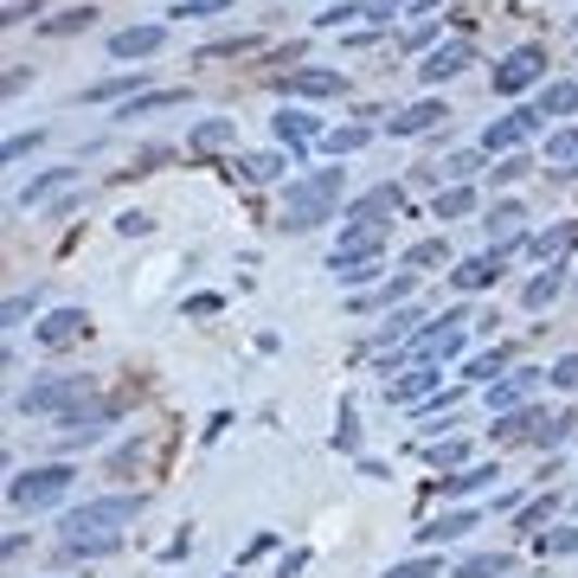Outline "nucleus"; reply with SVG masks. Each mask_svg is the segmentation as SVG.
I'll list each match as a JSON object with an SVG mask.
<instances>
[{"label": "nucleus", "mask_w": 578, "mask_h": 578, "mask_svg": "<svg viewBox=\"0 0 578 578\" xmlns=\"http://www.w3.org/2000/svg\"><path fill=\"white\" fill-rule=\"evenodd\" d=\"M148 495L123 489V495H97V502H77L59 514V546L65 560H110L123 546V520H142Z\"/></svg>", "instance_id": "1"}, {"label": "nucleus", "mask_w": 578, "mask_h": 578, "mask_svg": "<svg viewBox=\"0 0 578 578\" xmlns=\"http://www.w3.org/2000/svg\"><path fill=\"white\" fill-rule=\"evenodd\" d=\"M341 193H348V167H309L284 187V231H315L328 218H341Z\"/></svg>", "instance_id": "2"}, {"label": "nucleus", "mask_w": 578, "mask_h": 578, "mask_svg": "<svg viewBox=\"0 0 578 578\" xmlns=\"http://www.w3.org/2000/svg\"><path fill=\"white\" fill-rule=\"evenodd\" d=\"M72 489H77L72 463H39V469H20V476L7 482V502H13V514H52Z\"/></svg>", "instance_id": "3"}, {"label": "nucleus", "mask_w": 578, "mask_h": 578, "mask_svg": "<svg viewBox=\"0 0 578 578\" xmlns=\"http://www.w3.org/2000/svg\"><path fill=\"white\" fill-rule=\"evenodd\" d=\"M90 399V373H46V379H33L20 399H13V412L20 418H65Z\"/></svg>", "instance_id": "4"}, {"label": "nucleus", "mask_w": 578, "mask_h": 578, "mask_svg": "<svg viewBox=\"0 0 578 578\" xmlns=\"http://www.w3.org/2000/svg\"><path fill=\"white\" fill-rule=\"evenodd\" d=\"M386 231H392V218H361V225H341L328 271H335V264H373V257L386 251Z\"/></svg>", "instance_id": "5"}, {"label": "nucleus", "mask_w": 578, "mask_h": 578, "mask_svg": "<svg viewBox=\"0 0 578 578\" xmlns=\"http://www.w3.org/2000/svg\"><path fill=\"white\" fill-rule=\"evenodd\" d=\"M59 431H65V450H84V443H97V437L116 425V399H84L77 412H65V418H52Z\"/></svg>", "instance_id": "6"}, {"label": "nucleus", "mask_w": 578, "mask_h": 578, "mask_svg": "<svg viewBox=\"0 0 578 578\" xmlns=\"http://www.w3.org/2000/svg\"><path fill=\"white\" fill-rule=\"evenodd\" d=\"M533 84H546V52L540 46H514L502 65H495V97H520Z\"/></svg>", "instance_id": "7"}, {"label": "nucleus", "mask_w": 578, "mask_h": 578, "mask_svg": "<svg viewBox=\"0 0 578 578\" xmlns=\"http://www.w3.org/2000/svg\"><path fill=\"white\" fill-rule=\"evenodd\" d=\"M84 335H90V315H84V309H46V315L33 322V341H39L46 354H65Z\"/></svg>", "instance_id": "8"}, {"label": "nucleus", "mask_w": 578, "mask_h": 578, "mask_svg": "<svg viewBox=\"0 0 578 578\" xmlns=\"http://www.w3.org/2000/svg\"><path fill=\"white\" fill-rule=\"evenodd\" d=\"M437 386H443V366H437V361H418V366H405V373L386 386V405H392V412H418Z\"/></svg>", "instance_id": "9"}, {"label": "nucleus", "mask_w": 578, "mask_h": 578, "mask_svg": "<svg viewBox=\"0 0 578 578\" xmlns=\"http://www.w3.org/2000/svg\"><path fill=\"white\" fill-rule=\"evenodd\" d=\"M502 271H507V251H502V244H489V251H476V257H456V264H450V289L476 296V289L502 284Z\"/></svg>", "instance_id": "10"}, {"label": "nucleus", "mask_w": 578, "mask_h": 578, "mask_svg": "<svg viewBox=\"0 0 578 578\" xmlns=\"http://www.w3.org/2000/svg\"><path fill=\"white\" fill-rule=\"evenodd\" d=\"M540 379H546L540 366H507V373H502V379H495V386H489V392H482V399H489V412L502 418V412H514V405H533V392H540Z\"/></svg>", "instance_id": "11"}, {"label": "nucleus", "mask_w": 578, "mask_h": 578, "mask_svg": "<svg viewBox=\"0 0 578 578\" xmlns=\"http://www.w3.org/2000/svg\"><path fill=\"white\" fill-rule=\"evenodd\" d=\"M476 65V46L469 39H437L431 52H425V65H418V77L425 84H450L456 72H469Z\"/></svg>", "instance_id": "12"}, {"label": "nucleus", "mask_w": 578, "mask_h": 578, "mask_svg": "<svg viewBox=\"0 0 578 578\" xmlns=\"http://www.w3.org/2000/svg\"><path fill=\"white\" fill-rule=\"evenodd\" d=\"M482 167V154L476 148H450V154H437L425 167H412V180H437V187H469V174Z\"/></svg>", "instance_id": "13"}, {"label": "nucleus", "mask_w": 578, "mask_h": 578, "mask_svg": "<svg viewBox=\"0 0 578 578\" xmlns=\"http://www.w3.org/2000/svg\"><path fill=\"white\" fill-rule=\"evenodd\" d=\"M59 193H77V167H46V174H33V180L13 193V206L33 213V206H46V200H59Z\"/></svg>", "instance_id": "14"}, {"label": "nucleus", "mask_w": 578, "mask_h": 578, "mask_svg": "<svg viewBox=\"0 0 578 578\" xmlns=\"http://www.w3.org/2000/svg\"><path fill=\"white\" fill-rule=\"evenodd\" d=\"M533 123H540V110H514V116H495V123L482 129V148H489V154H520V142L533 136Z\"/></svg>", "instance_id": "15"}, {"label": "nucleus", "mask_w": 578, "mask_h": 578, "mask_svg": "<svg viewBox=\"0 0 578 578\" xmlns=\"http://www.w3.org/2000/svg\"><path fill=\"white\" fill-rule=\"evenodd\" d=\"M271 129H277V142H284V148H296V161H302L309 148L328 136V129H322L309 110H277V116H271Z\"/></svg>", "instance_id": "16"}, {"label": "nucleus", "mask_w": 578, "mask_h": 578, "mask_svg": "<svg viewBox=\"0 0 578 578\" xmlns=\"http://www.w3.org/2000/svg\"><path fill=\"white\" fill-rule=\"evenodd\" d=\"M405 206V187L399 180H379V187H366L361 200H348V218L341 225H361V218H392Z\"/></svg>", "instance_id": "17"}, {"label": "nucleus", "mask_w": 578, "mask_h": 578, "mask_svg": "<svg viewBox=\"0 0 578 578\" xmlns=\"http://www.w3.org/2000/svg\"><path fill=\"white\" fill-rule=\"evenodd\" d=\"M167 46V26H123V33H110V59H154Z\"/></svg>", "instance_id": "18"}, {"label": "nucleus", "mask_w": 578, "mask_h": 578, "mask_svg": "<svg viewBox=\"0 0 578 578\" xmlns=\"http://www.w3.org/2000/svg\"><path fill=\"white\" fill-rule=\"evenodd\" d=\"M443 116H450V110H443L437 97H418V103H405V110H399V116L386 123V136H392V142H399V136H431Z\"/></svg>", "instance_id": "19"}, {"label": "nucleus", "mask_w": 578, "mask_h": 578, "mask_svg": "<svg viewBox=\"0 0 578 578\" xmlns=\"http://www.w3.org/2000/svg\"><path fill=\"white\" fill-rule=\"evenodd\" d=\"M482 225H489V238L502 244L507 257H514V251L527 244V238H520V225H527V206H520V200H495V206H489V218H482Z\"/></svg>", "instance_id": "20"}, {"label": "nucleus", "mask_w": 578, "mask_h": 578, "mask_svg": "<svg viewBox=\"0 0 578 578\" xmlns=\"http://www.w3.org/2000/svg\"><path fill=\"white\" fill-rule=\"evenodd\" d=\"M142 90H148V65H142V72H116V77L84 84V103H136Z\"/></svg>", "instance_id": "21"}, {"label": "nucleus", "mask_w": 578, "mask_h": 578, "mask_svg": "<svg viewBox=\"0 0 578 578\" xmlns=\"http://www.w3.org/2000/svg\"><path fill=\"white\" fill-rule=\"evenodd\" d=\"M573 244H578V225H573V218H553L546 231H533V238H527V251H533L540 264H566V257H573Z\"/></svg>", "instance_id": "22"}, {"label": "nucleus", "mask_w": 578, "mask_h": 578, "mask_svg": "<svg viewBox=\"0 0 578 578\" xmlns=\"http://www.w3.org/2000/svg\"><path fill=\"white\" fill-rule=\"evenodd\" d=\"M289 97H341L348 90V77L341 72H322V65H302V72H284L277 77Z\"/></svg>", "instance_id": "23"}, {"label": "nucleus", "mask_w": 578, "mask_h": 578, "mask_svg": "<svg viewBox=\"0 0 578 578\" xmlns=\"http://www.w3.org/2000/svg\"><path fill=\"white\" fill-rule=\"evenodd\" d=\"M469 527H476V507L456 502V507H443L437 520H425V527H418V546H443V540H463Z\"/></svg>", "instance_id": "24"}, {"label": "nucleus", "mask_w": 578, "mask_h": 578, "mask_svg": "<svg viewBox=\"0 0 578 578\" xmlns=\"http://www.w3.org/2000/svg\"><path fill=\"white\" fill-rule=\"evenodd\" d=\"M546 174L553 180H578V123L546 136Z\"/></svg>", "instance_id": "25"}, {"label": "nucleus", "mask_w": 578, "mask_h": 578, "mask_svg": "<svg viewBox=\"0 0 578 578\" xmlns=\"http://www.w3.org/2000/svg\"><path fill=\"white\" fill-rule=\"evenodd\" d=\"M502 476V463H469V469H456V476H437V489L450 495V502H463V495H476V489H489Z\"/></svg>", "instance_id": "26"}, {"label": "nucleus", "mask_w": 578, "mask_h": 578, "mask_svg": "<svg viewBox=\"0 0 578 578\" xmlns=\"http://www.w3.org/2000/svg\"><path fill=\"white\" fill-rule=\"evenodd\" d=\"M560 289H566V264H546L540 277H527V289H520V302L540 315V309H553L560 302Z\"/></svg>", "instance_id": "27"}, {"label": "nucleus", "mask_w": 578, "mask_h": 578, "mask_svg": "<svg viewBox=\"0 0 578 578\" xmlns=\"http://www.w3.org/2000/svg\"><path fill=\"white\" fill-rule=\"evenodd\" d=\"M180 103H193V90L187 84H161V90H142L136 103H123V116H154V110H180Z\"/></svg>", "instance_id": "28"}, {"label": "nucleus", "mask_w": 578, "mask_h": 578, "mask_svg": "<svg viewBox=\"0 0 578 578\" xmlns=\"http://www.w3.org/2000/svg\"><path fill=\"white\" fill-rule=\"evenodd\" d=\"M238 142V123L231 116H206V123H193V154H218V148H231Z\"/></svg>", "instance_id": "29"}, {"label": "nucleus", "mask_w": 578, "mask_h": 578, "mask_svg": "<svg viewBox=\"0 0 578 578\" xmlns=\"http://www.w3.org/2000/svg\"><path fill=\"white\" fill-rule=\"evenodd\" d=\"M540 116H578V84L573 77H553V84H540V103H533Z\"/></svg>", "instance_id": "30"}, {"label": "nucleus", "mask_w": 578, "mask_h": 578, "mask_svg": "<svg viewBox=\"0 0 578 578\" xmlns=\"http://www.w3.org/2000/svg\"><path fill=\"white\" fill-rule=\"evenodd\" d=\"M502 373H507V341H502V348H482V354H469V361H463V379H469V386H495Z\"/></svg>", "instance_id": "31"}, {"label": "nucleus", "mask_w": 578, "mask_h": 578, "mask_svg": "<svg viewBox=\"0 0 578 578\" xmlns=\"http://www.w3.org/2000/svg\"><path fill=\"white\" fill-rule=\"evenodd\" d=\"M540 425H546V418H540V405H514V412H502V418H495V443H514V437H533Z\"/></svg>", "instance_id": "32"}, {"label": "nucleus", "mask_w": 578, "mask_h": 578, "mask_svg": "<svg viewBox=\"0 0 578 578\" xmlns=\"http://www.w3.org/2000/svg\"><path fill=\"white\" fill-rule=\"evenodd\" d=\"M553 507H560V495H553V489H540V495H527V507L514 514V533H546V520H553Z\"/></svg>", "instance_id": "33"}, {"label": "nucleus", "mask_w": 578, "mask_h": 578, "mask_svg": "<svg viewBox=\"0 0 578 578\" xmlns=\"http://www.w3.org/2000/svg\"><path fill=\"white\" fill-rule=\"evenodd\" d=\"M33 315H46V289H13V296H7V309H0V322H7V328H26Z\"/></svg>", "instance_id": "34"}, {"label": "nucleus", "mask_w": 578, "mask_h": 578, "mask_svg": "<svg viewBox=\"0 0 578 578\" xmlns=\"http://www.w3.org/2000/svg\"><path fill=\"white\" fill-rule=\"evenodd\" d=\"M437 264H450V238H418V244L399 257V271H437Z\"/></svg>", "instance_id": "35"}, {"label": "nucleus", "mask_w": 578, "mask_h": 578, "mask_svg": "<svg viewBox=\"0 0 578 578\" xmlns=\"http://www.w3.org/2000/svg\"><path fill=\"white\" fill-rule=\"evenodd\" d=\"M366 142H373V129H366V123H341V129H328V136H322L328 154H361Z\"/></svg>", "instance_id": "36"}, {"label": "nucleus", "mask_w": 578, "mask_h": 578, "mask_svg": "<svg viewBox=\"0 0 578 578\" xmlns=\"http://www.w3.org/2000/svg\"><path fill=\"white\" fill-rule=\"evenodd\" d=\"M425 456H431L437 469H463V463H469V443L450 431V437H431V443H425Z\"/></svg>", "instance_id": "37"}, {"label": "nucleus", "mask_w": 578, "mask_h": 578, "mask_svg": "<svg viewBox=\"0 0 578 578\" xmlns=\"http://www.w3.org/2000/svg\"><path fill=\"white\" fill-rule=\"evenodd\" d=\"M507 573H514L507 553H469V560L456 566V578H507Z\"/></svg>", "instance_id": "38"}, {"label": "nucleus", "mask_w": 578, "mask_h": 578, "mask_svg": "<svg viewBox=\"0 0 578 578\" xmlns=\"http://www.w3.org/2000/svg\"><path fill=\"white\" fill-rule=\"evenodd\" d=\"M284 167H289L284 154H244V161H238V174H244L251 187H271V180H277Z\"/></svg>", "instance_id": "39"}, {"label": "nucleus", "mask_w": 578, "mask_h": 578, "mask_svg": "<svg viewBox=\"0 0 578 578\" xmlns=\"http://www.w3.org/2000/svg\"><path fill=\"white\" fill-rule=\"evenodd\" d=\"M540 553H546V560H573L578 553V520L573 527H546V533H540Z\"/></svg>", "instance_id": "40"}, {"label": "nucleus", "mask_w": 578, "mask_h": 578, "mask_svg": "<svg viewBox=\"0 0 578 578\" xmlns=\"http://www.w3.org/2000/svg\"><path fill=\"white\" fill-rule=\"evenodd\" d=\"M431 213H437V218H463V213H476V193H469V187H443Z\"/></svg>", "instance_id": "41"}, {"label": "nucleus", "mask_w": 578, "mask_h": 578, "mask_svg": "<svg viewBox=\"0 0 578 578\" xmlns=\"http://www.w3.org/2000/svg\"><path fill=\"white\" fill-rule=\"evenodd\" d=\"M46 148V129H20V136H7V148H0V161L13 167V161H26V154H39Z\"/></svg>", "instance_id": "42"}, {"label": "nucleus", "mask_w": 578, "mask_h": 578, "mask_svg": "<svg viewBox=\"0 0 578 578\" xmlns=\"http://www.w3.org/2000/svg\"><path fill=\"white\" fill-rule=\"evenodd\" d=\"M90 20H97V13H90V7H72V13H52V20H46V26H39V33H52V39H65V33H84V26H90Z\"/></svg>", "instance_id": "43"}, {"label": "nucleus", "mask_w": 578, "mask_h": 578, "mask_svg": "<svg viewBox=\"0 0 578 578\" xmlns=\"http://www.w3.org/2000/svg\"><path fill=\"white\" fill-rule=\"evenodd\" d=\"M335 450H341V456H361V412H354V405H341V431H335Z\"/></svg>", "instance_id": "44"}, {"label": "nucleus", "mask_w": 578, "mask_h": 578, "mask_svg": "<svg viewBox=\"0 0 578 578\" xmlns=\"http://www.w3.org/2000/svg\"><path fill=\"white\" fill-rule=\"evenodd\" d=\"M573 412H560V418H546V425H540V431H533V443H540V450H560V443H566V437H573Z\"/></svg>", "instance_id": "45"}, {"label": "nucleus", "mask_w": 578, "mask_h": 578, "mask_svg": "<svg viewBox=\"0 0 578 578\" xmlns=\"http://www.w3.org/2000/svg\"><path fill=\"white\" fill-rule=\"evenodd\" d=\"M373 277H379V257H373V264H335V284L354 289V296H361V289L373 284Z\"/></svg>", "instance_id": "46"}, {"label": "nucleus", "mask_w": 578, "mask_h": 578, "mask_svg": "<svg viewBox=\"0 0 578 578\" xmlns=\"http://www.w3.org/2000/svg\"><path fill=\"white\" fill-rule=\"evenodd\" d=\"M386 578H443V560H431V553H418V560H399Z\"/></svg>", "instance_id": "47"}, {"label": "nucleus", "mask_w": 578, "mask_h": 578, "mask_svg": "<svg viewBox=\"0 0 578 578\" xmlns=\"http://www.w3.org/2000/svg\"><path fill=\"white\" fill-rule=\"evenodd\" d=\"M348 20H366V7H361V0H335L328 13H315V26H348Z\"/></svg>", "instance_id": "48"}, {"label": "nucleus", "mask_w": 578, "mask_h": 578, "mask_svg": "<svg viewBox=\"0 0 578 578\" xmlns=\"http://www.w3.org/2000/svg\"><path fill=\"white\" fill-rule=\"evenodd\" d=\"M244 52H257V39L244 33V39H218V46H206L200 59H244Z\"/></svg>", "instance_id": "49"}, {"label": "nucleus", "mask_w": 578, "mask_h": 578, "mask_svg": "<svg viewBox=\"0 0 578 578\" xmlns=\"http://www.w3.org/2000/svg\"><path fill=\"white\" fill-rule=\"evenodd\" d=\"M546 379H553L560 392H573V386H578V354H560V361L546 366Z\"/></svg>", "instance_id": "50"}, {"label": "nucleus", "mask_w": 578, "mask_h": 578, "mask_svg": "<svg viewBox=\"0 0 578 578\" xmlns=\"http://www.w3.org/2000/svg\"><path fill=\"white\" fill-rule=\"evenodd\" d=\"M431 46H437V26H431V20H418V26L399 39V52H431Z\"/></svg>", "instance_id": "51"}, {"label": "nucleus", "mask_w": 578, "mask_h": 578, "mask_svg": "<svg viewBox=\"0 0 578 578\" xmlns=\"http://www.w3.org/2000/svg\"><path fill=\"white\" fill-rule=\"evenodd\" d=\"M361 7H366V26H386V20L405 13V0H361Z\"/></svg>", "instance_id": "52"}, {"label": "nucleus", "mask_w": 578, "mask_h": 578, "mask_svg": "<svg viewBox=\"0 0 578 578\" xmlns=\"http://www.w3.org/2000/svg\"><path fill=\"white\" fill-rule=\"evenodd\" d=\"M225 7H231V0H174V13H187V20H213Z\"/></svg>", "instance_id": "53"}, {"label": "nucleus", "mask_w": 578, "mask_h": 578, "mask_svg": "<svg viewBox=\"0 0 578 578\" xmlns=\"http://www.w3.org/2000/svg\"><path fill=\"white\" fill-rule=\"evenodd\" d=\"M520 174H533V154H502V167H495V187H502V180H520Z\"/></svg>", "instance_id": "54"}, {"label": "nucleus", "mask_w": 578, "mask_h": 578, "mask_svg": "<svg viewBox=\"0 0 578 578\" xmlns=\"http://www.w3.org/2000/svg\"><path fill=\"white\" fill-rule=\"evenodd\" d=\"M136 463H142V437H129V443H123V450L110 456V469H116V476H129Z\"/></svg>", "instance_id": "55"}, {"label": "nucleus", "mask_w": 578, "mask_h": 578, "mask_svg": "<svg viewBox=\"0 0 578 578\" xmlns=\"http://www.w3.org/2000/svg\"><path fill=\"white\" fill-rule=\"evenodd\" d=\"M218 309H225V296H187V302H180L187 322H193V315H218Z\"/></svg>", "instance_id": "56"}, {"label": "nucleus", "mask_w": 578, "mask_h": 578, "mask_svg": "<svg viewBox=\"0 0 578 578\" xmlns=\"http://www.w3.org/2000/svg\"><path fill=\"white\" fill-rule=\"evenodd\" d=\"M296 573H309V553H302V546H296V553H284V560H277V578H296Z\"/></svg>", "instance_id": "57"}, {"label": "nucleus", "mask_w": 578, "mask_h": 578, "mask_svg": "<svg viewBox=\"0 0 578 578\" xmlns=\"http://www.w3.org/2000/svg\"><path fill=\"white\" fill-rule=\"evenodd\" d=\"M148 225H154V218H142V213H123V218H116V231H123V238H136V231H148Z\"/></svg>", "instance_id": "58"}, {"label": "nucleus", "mask_w": 578, "mask_h": 578, "mask_svg": "<svg viewBox=\"0 0 578 578\" xmlns=\"http://www.w3.org/2000/svg\"><path fill=\"white\" fill-rule=\"evenodd\" d=\"M271 546H277V533H257V540H251V546H244V553H238V560H264V553H271Z\"/></svg>", "instance_id": "59"}, {"label": "nucleus", "mask_w": 578, "mask_h": 578, "mask_svg": "<svg viewBox=\"0 0 578 578\" xmlns=\"http://www.w3.org/2000/svg\"><path fill=\"white\" fill-rule=\"evenodd\" d=\"M26 84H33V72H26V65H13V72H7V97H20Z\"/></svg>", "instance_id": "60"}, {"label": "nucleus", "mask_w": 578, "mask_h": 578, "mask_svg": "<svg viewBox=\"0 0 578 578\" xmlns=\"http://www.w3.org/2000/svg\"><path fill=\"white\" fill-rule=\"evenodd\" d=\"M431 7H443V0H412V13H418V20H425V13H431Z\"/></svg>", "instance_id": "61"}, {"label": "nucleus", "mask_w": 578, "mask_h": 578, "mask_svg": "<svg viewBox=\"0 0 578 578\" xmlns=\"http://www.w3.org/2000/svg\"><path fill=\"white\" fill-rule=\"evenodd\" d=\"M231 578H238V573H231Z\"/></svg>", "instance_id": "62"}, {"label": "nucleus", "mask_w": 578, "mask_h": 578, "mask_svg": "<svg viewBox=\"0 0 578 578\" xmlns=\"http://www.w3.org/2000/svg\"><path fill=\"white\" fill-rule=\"evenodd\" d=\"M573 284H578V277H573Z\"/></svg>", "instance_id": "63"}]
</instances>
